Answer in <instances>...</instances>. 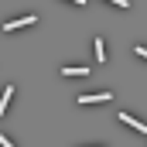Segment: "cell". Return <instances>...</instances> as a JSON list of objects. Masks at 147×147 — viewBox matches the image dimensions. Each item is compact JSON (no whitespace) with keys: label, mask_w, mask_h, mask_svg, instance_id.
Masks as SVG:
<instances>
[{"label":"cell","mask_w":147,"mask_h":147,"mask_svg":"<svg viewBox=\"0 0 147 147\" xmlns=\"http://www.w3.org/2000/svg\"><path fill=\"white\" fill-rule=\"evenodd\" d=\"M110 3H116V7H123V10L130 7V0H110Z\"/></svg>","instance_id":"ba28073f"},{"label":"cell","mask_w":147,"mask_h":147,"mask_svg":"<svg viewBox=\"0 0 147 147\" xmlns=\"http://www.w3.org/2000/svg\"><path fill=\"white\" fill-rule=\"evenodd\" d=\"M120 120H123V123H127L130 130H137V134H147V123H140V120H134L130 113H120Z\"/></svg>","instance_id":"3957f363"},{"label":"cell","mask_w":147,"mask_h":147,"mask_svg":"<svg viewBox=\"0 0 147 147\" xmlns=\"http://www.w3.org/2000/svg\"><path fill=\"white\" fill-rule=\"evenodd\" d=\"M96 62H99V65L106 62V45H103V38H96Z\"/></svg>","instance_id":"277c9868"},{"label":"cell","mask_w":147,"mask_h":147,"mask_svg":"<svg viewBox=\"0 0 147 147\" xmlns=\"http://www.w3.org/2000/svg\"><path fill=\"white\" fill-rule=\"evenodd\" d=\"M10 96H14V86H7V89H3V96H0V113H7V103H10Z\"/></svg>","instance_id":"5b68a950"},{"label":"cell","mask_w":147,"mask_h":147,"mask_svg":"<svg viewBox=\"0 0 147 147\" xmlns=\"http://www.w3.org/2000/svg\"><path fill=\"white\" fill-rule=\"evenodd\" d=\"M113 99V92H82L79 96V106H89V103H106Z\"/></svg>","instance_id":"6da1fadb"},{"label":"cell","mask_w":147,"mask_h":147,"mask_svg":"<svg viewBox=\"0 0 147 147\" xmlns=\"http://www.w3.org/2000/svg\"><path fill=\"white\" fill-rule=\"evenodd\" d=\"M62 72H65V75H86L89 69H86V65H65Z\"/></svg>","instance_id":"8992f818"},{"label":"cell","mask_w":147,"mask_h":147,"mask_svg":"<svg viewBox=\"0 0 147 147\" xmlns=\"http://www.w3.org/2000/svg\"><path fill=\"white\" fill-rule=\"evenodd\" d=\"M34 21H38L34 14H28V17H17V21H7V24H3V31L10 34V31H17V28H28V24H34Z\"/></svg>","instance_id":"7a4b0ae2"},{"label":"cell","mask_w":147,"mask_h":147,"mask_svg":"<svg viewBox=\"0 0 147 147\" xmlns=\"http://www.w3.org/2000/svg\"><path fill=\"white\" fill-rule=\"evenodd\" d=\"M0 147H14V144H10V137H0Z\"/></svg>","instance_id":"9c48e42d"},{"label":"cell","mask_w":147,"mask_h":147,"mask_svg":"<svg viewBox=\"0 0 147 147\" xmlns=\"http://www.w3.org/2000/svg\"><path fill=\"white\" fill-rule=\"evenodd\" d=\"M69 3H75V7H86V0H69Z\"/></svg>","instance_id":"30bf717a"},{"label":"cell","mask_w":147,"mask_h":147,"mask_svg":"<svg viewBox=\"0 0 147 147\" xmlns=\"http://www.w3.org/2000/svg\"><path fill=\"white\" fill-rule=\"evenodd\" d=\"M134 55H137V58H147V48H144V45H137V48H134Z\"/></svg>","instance_id":"52a82bcc"}]
</instances>
